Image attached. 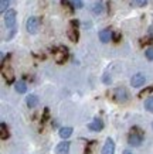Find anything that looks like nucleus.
<instances>
[{"label": "nucleus", "mask_w": 153, "mask_h": 154, "mask_svg": "<svg viewBox=\"0 0 153 154\" xmlns=\"http://www.w3.org/2000/svg\"><path fill=\"white\" fill-rule=\"evenodd\" d=\"M57 55V62L58 64H62L65 60H67V55H68V51L65 47H60V51H54Z\"/></svg>", "instance_id": "nucleus-10"}, {"label": "nucleus", "mask_w": 153, "mask_h": 154, "mask_svg": "<svg viewBox=\"0 0 153 154\" xmlns=\"http://www.w3.org/2000/svg\"><path fill=\"white\" fill-rule=\"evenodd\" d=\"M145 82H146V78H145L143 74H135L132 78H130V85L133 88H140L143 86Z\"/></svg>", "instance_id": "nucleus-4"}, {"label": "nucleus", "mask_w": 153, "mask_h": 154, "mask_svg": "<svg viewBox=\"0 0 153 154\" xmlns=\"http://www.w3.org/2000/svg\"><path fill=\"white\" fill-rule=\"evenodd\" d=\"M14 88H16V91H17L19 94H26V92H27V85H26L24 81H17V82L14 84Z\"/></svg>", "instance_id": "nucleus-14"}, {"label": "nucleus", "mask_w": 153, "mask_h": 154, "mask_svg": "<svg viewBox=\"0 0 153 154\" xmlns=\"http://www.w3.org/2000/svg\"><path fill=\"white\" fill-rule=\"evenodd\" d=\"M143 141V136H142V131H139V129L133 127L132 131L129 133V137H128V143L133 147H139Z\"/></svg>", "instance_id": "nucleus-1"}, {"label": "nucleus", "mask_w": 153, "mask_h": 154, "mask_svg": "<svg viewBox=\"0 0 153 154\" xmlns=\"http://www.w3.org/2000/svg\"><path fill=\"white\" fill-rule=\"evenodd\" d=\"M26 103H27L28 107H36L38 105V96L34 94H30L27 98H26Z\"/></svg>", "instance_id": "nucleus-12"}, {"label": "nucleus", "mask_w": 153, "mask_h": 154, "mask_svg": "<svg viewBox=\"0 0 153 154\" xmlns=\"http://www.w3.org/2000/svg\"><path fill=\"white\" fill-rule=\"evenodd\" d=\"M115 96H116V100H118V102H125L126 99H128V94H126V91L123 88L116 89Z\"/></svg>", "instance_id": "nucleus-13"}, {"label": "nucleus", "mask_w": 153, "mask_h": 154, "mask_svg": "<svg viewBox=\"0 0 153 154\" xmlns=\"http://www.w3.org/2000/svg\"><path fill=\"white\" fill-rule=\"evenodd\" d=\"M145 55H146V58H148V60L153 61V47L148 48V50L145 51Z\"/></svg>", "instance_id": "nucleus-22"}, {"label": "nucleus", "mask_w": 153, "mask_h": 154, "mask_svg": "<svg viewBox=\"0 0 153 154\" xmlns=\"http://www.w3.org/2000/svg\"><path fill=\"white\" fill-rule=\"evenodd\" d=\"M9 130H7V126H6V123H2L0 125V137H2V140H7L9 139Z\"/></svg>", "instance_id": "nucleus-15"}, {"label": "nucleus", "mask_w": 153, "mask_h": 154, "mask_svg": "<svg viewBox=\"0 0 153 154\" xmlns=\"http://www.w3.org/2000/svg\"><path fill=\"white\" fill-rule=\"evenodd\" d=\"M92 11L95 14H101L102 11H104V6H102V3H95V5L92 6Z\"/></svg>", "instance_id": "nucleus-20"}, {"label": "nucleus", "mask_w": 153, "mask_h": 154, "mask_svg": "<svg viewBox=\"0 0 153 154\" xmlns=\"http://www.w3.org/2000/svg\"><path fill=\"white\" fill-rule=\"evenodd\" d=\"M48 119V109H44V116H43V120H47Z\"/></svg>", "instance_id": "nucleus-25"}, {"label": "nucleus", "mask_w": 153, "mask_h": 154, "mask_svg": "<svg viewBox=\"0 0 153 154\" xmlns=\"http://www.w3.org/2000/svg\"><path fill=\"white\" fill-rule=\"evenodd\" d=\"M16 10L13 9H9L5 13V24L7 28H11L13 30L14 26H16Z\"/></svg>", "instance_id": "nucleus-3"}, {"label": "nucleus", "mask_w": 153, "mask_h": 154, "mask_svg": "<svg viewBox=\"0 0 153 154\" xmlns=\"http://www.w3.org/2000/svg\"><path fill=\"white\" fill-rule=\"evenodd\" d=\"M102 154H115V143L112 139H107L105 144L102 147Z\"/></svg>", "instance_id": "nucleus-6"}, {"label": "nucleus", "mask_w": 153, "mask_h": 154, "mask_svg": "<svg viewBox=\"0 0 153 154\" xmlns=\"http://www.w3.org/2000/svg\"><path fill=\"white\" fill-rule=\"evenodd\" d=\"M57 154H70V141H61L56 149Z\"/></svg>", "instance_id": "nucleus-8"}, {"label": "nucleus", "mask_w": 153, "mask_h": 154, "mask_svg": "<svg viewBox=\"0 0 153 154\" xmlns=\"http://www.w3.org/2000/svg\"><path fill=\"white\" fill-rule=\"evenodd\" d=\"M3 78L6 79L7 84H13L14 82V72H13V69H11L10 66L3 68Z\"/></svg>", "instance_id": "nucleus-9"}, {"label": "nucleus", "mask_w": 153, "mask_h": 154, "mask_svg": "<svg viewBox=\"0 0 153 154\" xmlns=\"http://www.w3.org/2000/svg\"><path fill=\"white\" fill-rule=\"evenodd\" d=\"M148 0H135V5L136 6H146Z\"/></svg>", "instance_id": "nucleus-24"}, {"label": "nucleus", "mask_w": 153, "mask_h": 154, "mask_svg": "<svg viewBox=\"0 0 153 154\" xmlns=\"http://www.w3.org/2000/svg\"><path fill=\"white\" fill-rule=\"evenodd\" d=\"M68 37H70V40H71V41L77 42V41H78V37H79V34H78V31H77L75 28H71L70 31H68Z\"/></svg>", "instance_id": "nucleus-17"}, {"label": "nucleus", "mask_w": 153, "mask_h": 154, "mask_svg": "<svg viewBox=\"0 0 153 154\" xmlns=\"http://www.w3.org/2000/svg\"><path fill=\"white\" fill-rule=\"evenodd\" d=\"M26 28H27V31L30 34H37L38 28H40V20H38V17H36V16L28 17L27 23H26Z\"/></svg>", "instance_id": "nucleus-2"}, {"label": "nucleus", "mask_w": 153, "mask_h": 154, "mask_svg": "<svg viewBox=\"0 0 153 154\" xmlns=\"http://www.w3.org/2000/svg\"><path fill=\"white\" fill-rule=\"evenodd\" d=\"M72 131H74V129L70 126L67 127H61L60 130H58V134H60V137L62 139V140H65V139H68L71 134H72Z\"/></svg>", "instance_id": "nucleus-11"}, {"label": "nucleus", "mask_w": 153, "mask_h": 154, "mask_svg": "<svg viewBox=\"0 0 153 154\" xmlns=\"http://www.w3.org/2000/svg\"><path fill=\"white\" fill-rule=\"evenodd\" d=\"M119 38H121V35H119V34H113L112 40H113V41H119Z\"/></svg>", "instance_id": "nucleus-26"}, {"label": "nucleus", "mask_w": 153, "mask_h": 154, "mask_svg": "<svg viewBox=\"0 0 153 154\" xmlns=\"http://www.w3.org/2000/svg\"><path fill=\"white\" fill-rule=\"evenodd\" d=\"M112 37H113V34H112V31L109 28H105V30L99 31V40L102 42H109L112 40Z\"/></svg>", "instance_id": "nucleus-7"}, {"label": "nucleus", "mask_w": 153, "mask_h": 154, "mask_svg": "<svg viewBox=\"0 0 153 154\" xmlns=\"http://www.w3.org/2000/svg\"><path fill=\"white\" fill-rule=\"evenodd\" d=\"M145 107H146V110L150 113H153V96L146 99V102H145Z\"/></svg>", "instance_id": "nucleus-18"}, {"label": "nucleus", "mask_w": 153, "mask_h": 154, "mask_svg": "<svg viewBox=\"0 0 153 154\" xmlns=\"http://www.w3.org/2000/svg\"><path fill=\"white\" fill-rule=\"evenodd\" d=\"M153 92V86H149V88H145L142 92L139 94V96H143V95H148V94H152Z\"/></svg>", "instance_id": "nucleus-23"}, {"label": "nucleus", "mask_w": 153, "mask_h": 154, "mask_svg": "<svg viewBox=\"0 0 153 154\" xmlns=\"http://www.w3.org/2000/svg\"><path fill=\"white\" fill-rule=\"evenodd\" d=\"M152 129H153V123H152Z\"/></svg>", "instance_id": "nucleus-28"}, {"label": "nucleus", "mask_w": 153, "mask_h": 154, "mask_svg": "<svg viewBox=\"0 0 153 154\" xmlns=\"http://www.w3.org/2000/svg\"><path fill=\"white\" fill-rule=\"evenodd\" d=\"M123 154H132V153H130L129 150H125V151H123Z\"/></svg>", "instance_id": "nucleus-27"}, {"label": "nucleus", "mask_w": 153, "mask_h": 154, "mask_svg": "<svg viewBox=\"0 0 153 154\" xmlns=\"http://www.w3.org/2000/svg\"><path fill=\"white\" fill-rule=\"evenodd\" d=\"M61 5L68 10V13H72V11L75 10V7L72 6V2H70V0H61Z\"/></svg>", "instance_id": "nucleus-16"}, {"label": "nucleus", "mask_w": 153, "mask_h": 154, "mask_svg": "<svg viewBox=\"0 0 153 154\" xmlns=\"http://www.w3.org/2000/svg\"><path fill=\"white\" fill-rule=\"evenodd\" d=\"M9 5H10L9 0H0V10H2V13H6L9 10Z\"/></svg>", "instance_id": "nucleus-19"}, {"label": "nucleus", "mask_w": 153, "mask_h": 154, "mask_svg": "<svg viewBox=\"0 0 153 154\" xmlns=\"http://www.w3.org/2000/svg\"><path fill=\"white\" fill-rule=\"evenodd\" d=\"M88 129L91 131H101L102 129H104V122H102V119L95 117V119L88 125Z\"/></svg>", "instance_id": "nucleus-5"}, {"label": "nucleus", "mask_w": 153, "mask_h": 154, "mask_svg": "<svg viewBox=\"0 0 153 154\" xmlns=\"http://www.w3.org/2000/svg\"><path fill=\"white\" fill-rule=\"evenodd\" d=\"M71 2H72V6H74L75 9H82L84 7L82 0H71Z\"/></svg>", "instance_id": "nucleus-21"}]
</instances>
